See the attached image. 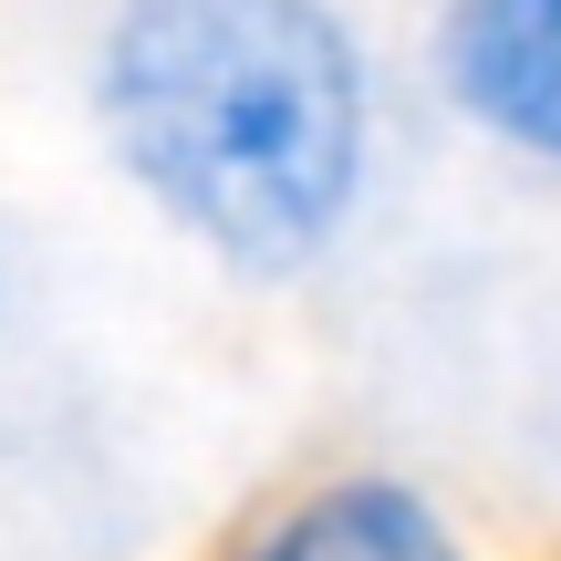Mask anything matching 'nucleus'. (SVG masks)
Instances as JSON below:
<instances>
[{
  "mask_svg": "<svg viewBox=\"0 0 561 561\" xmlns=\"http://www.w3.org/2000/svg\"><path fill=\"white\" fill-rule=\"evenodd\" d=\"M83 125L167 240L280 291L375 208L385 73L343 0H104Z\"/></svg>",
  "mask_w": 561,
  "mask_h": 561,
  "instance_id": "obj_1",
  "label": "nucleus"
},
{
  "mask_svg": "<svg viewBox=\"0 0 561 561\" xmlns=\"http://www.w3.org/2000/svg\"><path fill=\"white\" fill-rule=\"evenodd\" d=\"M426 73L489 157L561 178V0H437Z\"/></svg>",
  "mask_w": 561,
  "mask_h": 561,
  "instance_id": "obj_2",
  "label": "nucleus"
},
{
  "mask_svg": "<svg viewBox=\"0 0 561 561\" xmlns=\"http://www.w3.org/2000/svg\"><path fill=\"white\" fill-rule=\"evenodd\" d=\"M208 561H479V541L405 468H322L250 510Z\"/></svg>",
  "mask_w": 561,
  "mask_h": 561,
  "instance_id": "obj_3",
  "label": "nucleus"
}]
</instances>
